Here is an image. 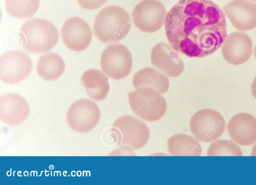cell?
Listing matches in <instances>:
<instances>
[{"instance_id": "obj_1", "label": "cell", "mask_w": 256, "mask_h": 185, "mask_svg": "<svg viewBox=\"0 0 256 185\" xmlns=\"http://www.w3.org/2000/svg\"><path fill=\"white\" fill-rule=\"evenodd\" d=\"M164 25L170 45L190 58L211 54L227 36L225 14L210 0H180L167 13Z\"/></svg>"}, {"instance_id": "obj_2", "label": "cell", "mask_w": 256, "mask_h": 185, "mask_svg": "<svg viewBox=\"0 0 256 185\" xmlns=\"http://www.w3.org/2000/svg\"><path fill=\"white\" fill-rule=\"evenodd\" d=\"M130 26L128 12L120 6H110L102 8L96 16L94 31L100 42H115L127 35Z\"/></svg>"}, {"instance_id": "obj_3", "label": "cell", "mask_w": 256, "mask_h": 185, "mask_svg": "<svg viewBox=\"0 0 256 185\" xmlns=\"http://www.w3.org/2000/svg\"><path fill=\"white\" fill-rule=\"evenodd\" d=\"M20 36L24 48L33 54L50 50L59 38L55 26L42 18H33L26 22L20 30Z\"/></svg>"}, {"instance_id": "obj_4", "label": "cell", "mask_w": 256, "mask_h": 185, "mask_svg": "<svg viewBox=\"0 0 256 185\" xmlns=\"http://www.w3.org/2000/svg\"><path fill=\"white\" fill-rule=\"evenodd\" d=\"M128 103L132 112L148 122L161 119L167 110L165 98L155 89L142 86L128 94Z\"/></svg>"}, {"instance_id": "obj_5", "label": "cell", "mask_w": 256, "mask_h": 185, "mask_svg": "<svg viewBox=\"0 0 256 185\" xmlns=\"http://www.w3.org/2000/svg\"><path fill=\"white\" fill-rule=\"evenodd\" d=\"M112 130L119 137L118 145L130 152L145 146L150 136L146 124L130 115L117 118L112 124Z\"/></svg>"}, {"instance_id": "obj_6", "label": "cell", "mask_w": 256, "mask_h": 185, "mask_svg": "<svg viewBox=\"0 0 256 185\" xmlns=\"http://www.w3.org/2000/svg\"><path fill=\"white\" fill-rule=\"evenodd\" d=\"M190 128L196 138L208 143L220 138L225 130L226 122L223 116L218 111L204 108L192 116Z\"/></svg>"}, {"instance_id": "obj_7", "label": "cell", "mask_w": 256, "mask_h": 185, "mask_svg": "<svg viewBox=\"0 0 256 185\" xmlns=\"http://www.w3.org/2000/svg\"><path fill=\"white\" fill-rule=\"evenodd\" d=\"M101 69L108 78L118 80L125 78L130 73L132 58L130 50L120 44L108 46L102 54Z\"/></svg>"}, {"instance_id": "obj_8", "label": "cell", "mask_w": 256, "mask_h": 185, "mask_svg": "<svg viewBox=\"0 0 256 185\" xmlns=\"http://www.w3.org/2000/svg\"><path fill=\"white\" fill-rule=\"evenodd\" d=\"M100 112L98 106L87 98L78 100L68 107L66 120L70 128L78 133L92 130L99 122Z\"/></svg>"}, {"instance_id": "obj_9", "label": "cell", "mask_w": 256, "mask_h": 185, "mask_svg": "<svg viewBox=\"0 0 256 185\" xmlns=\"http://www.w3.org/2000/svg\"><path fill=\"white\" fill-rule=\"evenodd\" d=\"M167 12L158 0H142L133 9L132 18L140 30L152 33L158 30L164 24Z\"/></svg>"}, {"instance_id": "obj_10", "label": "cell", "mask_w": 256, "mask_h": 185, "mask_svg": "<svg viewBox=\"0 0 256 185\" xmlns=\"http://www.w3.org/2000/svg\"><path fill=\"white\" fill-rule=\"evenodd\" d=\"M32 68L30 58L23 52L8 51L0 57V79L6 84L22 81L30 74Z\"/></svg>"}, {"instance_id": "obj_11", "label": "cell", "mask_w": 256, "mask_h": 185, "mask_svg": "<svg viewBox=\"0 0 256 185\" xmlns=\"http://www.w3.org/2000/svg\"><path fill=\"white\" fill-rule=\"evenodd\" d=\"M64 44L75 52L86 50L92 38V32L88 24L78 16H72L64 22L61 30Z\"/></svg>"}, {"instance_id": "obj_12", "label": "cell", "mask_w": 256, "mask_h": 185, "mask_svg": "<svg viewBox=\"0 0 256 185\" xmlns=\"http://www.w3.org/2000/svg\"><path fill=\"white\" fill-rule=\"evenodd\" d=\"M150 58L153 66L167 76H178L184 70L183 62L176 51L166 42L155 45L152 50Z\"/></svg>"}, {"instance_id": "obj_13", "label": "cell", "mask_w": 256, "mask_h": 185, "mask_svg": "<svg viewBox=\"0 0 256 185\" xmlns=\"http://www.w3.org/2000/svg\"><path fill=\"white\" fill-rule=\"evenodd\" d=\"M222 53L224 58L228 63L234 66L243 64L252 54V41L244 32L230 33L222 44Z\"/></svg>"}, {"instance_id": "obj_14", "label": "cell", "mask_w": 256, "mask_h": 185, "mask_svg": "<svg viewBox=\"0 0 256 185\" xmlns=\"http://www.w3.org/2000/svg\"><path fill=\"white\" fill-rule=\"evenodd\" d=\"M30 108L26 100L15 93L5 94L0 98V119L10 126L21 124L28 118Z\"/></svg>"}, {"instance_id": "obj_15", "label": "cell", "mask_w": 256, "mask_h": 185, "mask_svg": "<svg viewBox=\"0 0 256 185\" xmlns=\"http://www.w3.org/2000/svg\"><path fill=\"white\" fill-rule=\"evenodd\" d=\"M224 12L237 30L247 31L256 27V4L248 0H233L224 7Z\"/></svg>"}, {"instance_id": "obj_16", "label": "cell", "mask_w": 256, "mask_h": 185, "mask_svg": "<svg viewBox=\"0 0 256 185\" xmlns=\"http://www.w3.org/2000/svg\"><path fill=\"white\" fill-rule=\"evenodd\" d=\"M227 130L230 138L240 146H250L256 142V118L250 114L240 112L234 116Z\"/></svg>"}, {"instance_id": "obj_17", "label": "cell", "mask_w": 256, "mask_h": 185, "mask_svg": "<svg viewBox=\"0 0 256 185\" xmlns=\"http://www.w3.org/2000/svg\"><path fill=\"white\" fill-rule=\"evenodd\" d=\"M80 80L88 95L92 100L101 101L107 96L110 90L108 80L100 70L88 69L82 74Z\"/></svg>"}, {"instance_id": "obj_18", "label": "cell", "mask_w": 256, "mask_h": 185, "mask_svg": "<svg viewBox=\"0 0 256 185\" xmlns=\"http://www.w3.org/2000/svg\"><path fill=\"white\" fill-rule=\"evenodd\" d=\"M132 83L136 88L148 86L156 90L160 94L166 92L170 87V81L165 74L152 67L144 68L134 76Z\"/></svg>"}, {"instance_id": "obj_19", "label": "cell", "mask_w": 256, "mask_h": 185, "mask_svg": "<svg viewBox=\"0 0 256 185\" xmlns=\"http://www.w3.org/2000/svg\"><path fill=\"white\" fill-rule=\"evenodd\" d=\"M168 150L172 156H200L202 148L198 140L191 136L178 134L168 140Z\"/></svg>"}, {"instance_id": "obj_20", "label": "cell", "mask_w": 256, "mask_h": 185, "mask_svg": "<svg viewBox=\"0 0 256 185\" xmlns=\"http://www.w3.org/2000/svg\"><path fill=\"white\" fill-rule=\"evenodd\" d=\"M65 64L58 54L47 52L38 59L36 70L39 76L44 80L52 81L58 78L64 72Z\"/></svg>"}, {"instance_id": "obj_21", "label": "cell", "mask_w": 256, "mask_h": 185, "mask_svg": "<svg viewBox=\"0 0 256 185\" xmlns=\"http://www.w3.org/2000/svg\"><path fill=\"white\" fill-rule=\"evenodd\" d=\"M40 0H6L5 8L12 16L17 18H27L37 12Z\"/></svg>"}, {"instance_id": "obj_22", "label": "cell", "mask_w": 256, "mask_h": 185, "mask_svg": "<svg viewBox=\"0 0 256 185\" xmlns=\"http://www.w3.org/2000/svg\"><path fill=\"white\" fill-rule=\"evenodd\" d=\"M206 155L208 156H242L240 146L228 140H219L214 141L209 146Z\"/></svg>"}, {"instance_id": "obj_23", "label": "cell", "mask_w": 256, "mask_h": 185, "mask_svg": "<svg viewBox=\"0 0 256 185\" xmlns=\"http://www.w3.org/2000/svg\"><path fill=\"white\" fill-rule=\"evenodd\" d=\"M108 0H78L80 6L84 9L92 10L104 4Z\"/></svg>"}, {"instance_id": "obj_24", "label": "cell", "mask_w": 256, "mask_h": 185, "mask_svg": "<svg viewBox=\"0 0 256 185\" xmlns=\"http://www.w3.org/2000/svg\"><path fill=\"white\" fill-rule=\"evenodd\" d=\"M251 92L252 96L256 99V76L254 78L252 84Z\"/></svg>"}, {"instance_id": "obj_25", "label": "cell", "mask_w": 256, "mask_h": 185, "mask_svg": "<svg viewBox=\"0 0 256 185\" xmlns=\"http://www.w3.org/2000/svg\"><path fill=\"white\" fill-rule=\"evenodd\" d=\"M250 154L252 156H256V144L252 147Z\"/></svg>"}, {"instance_id": "obj_26", "label": "cell", "mask_w": 256, "mask_h": 185, "mask_svg": "<svg viewBox=\"0 0 256 185\" xmlns=\"http://www.w3.org/2000/svg\"><path fill=\"white\" fill-rule=\"evenodd\" d=\"M254 56L256 60V46H255L254 50Z\"/></svg>"}, {"instance_id": "obj_27", "label": "cell", "mask_w": 256, "mask_h": 185, "mask_svg": "<svg viewBox=\"0 0 256 185\" xmlns=\"http://www.w3.org/2000/svg\"><path fill=\"white\" fill-rule=\"evenodd\" d=\"M254 0V1H256V0Z\"/></svg>"}]
</instances>
